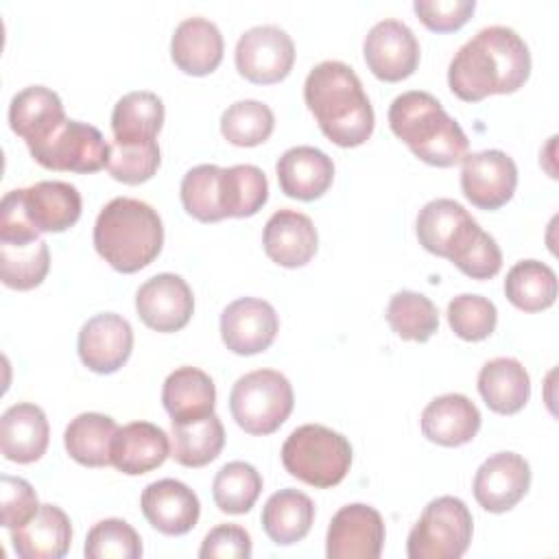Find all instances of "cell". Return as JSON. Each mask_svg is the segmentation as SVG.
Masks as SVG:
<instances>
[{"mask_svg":"<svg viewBox=\"0 0 559 559\" xmlns=\"http://www.w3.org/2000/svg\"><path fill=\"white\" fill-rule=\"evenodd\" d=\"M528 74V46L513 28L496 24L480 28L454 52L448 85L461 100L478 103L491 94L520 90Z\"/></svg>","mask_w":559,"mask_h":559,"instance_id":"obj_1","label":"cell"},{"mask_svg":"<svg viewBox=\"0 0 559 559\" xmlns=\"http://www.w3.org/2000/svg\"><path fill=\"white\" fill-rule=\"evenodd\" d=\"M304 100L336 146H360L373 133V107L358 74L343 61L317 63L306 76Z\"/></svg>","mask_w":559,"mask_h":559,"instance_id":"obj_2","label":"cell"},{"mask_svg":"<svg viewBox=\"0 0 559 559\" xmlns=\"http://www.w3.org/2000/svg\"><path fill=\"white\" fill-rule=\"evenodd\" d=\"M162 245V218L140 199L116 197L96 216L94 247L120 273H135L148 266L159 255Z\"/></svg>","mask_w":559,"mask_h":559,"instance_id":"obj_3","label":"cell"},{"mask_svg":"<svg viewBox=\"0 0 559 559\" xmlns=\"http://www.w3.org/2000/svg\"><path fill=\"white\" fill-rule=\"evenodd\" d=\"M389 127L415 157L430 166L450 168L467 155L469 142L461 124L428 92L411 90L395 96L389 107Z\"/></svg>","mask_w":559,"mask_h":559,"instance_id":"obj_4","label":"cell"},{"mask_svg":"<svg viewBox=\"0 0 559 559\" xmlns=\"http://www.w3.org/2000/svg\"><path fill=\"white\" fill-rule=\"evenodd\" d=\"M282 463L297 480L328 489L338 485L352 465L349 441L321 424L295 428L282 445Z\"/></svg>","mask_w":559,"mask_h":559,"instance_id":"obj_5","label":"cell"},{"mask_svg":"<svg viewBox=\"0 0 559 559\" xmlns=\"http://www.w3.org/2000/svg\"><path fill=\"white\" fill-rule=\"evenodd\" d=\"M295 404L288 378L275 369H255L240 376L229 393V411L249 435H271L290 415Z\"/></svg>","mask_w":559,"mask_h":559,"instance_id":"obj_6","label":"cell"},{"mask_svg":"<svg viewBox=\"0 0 559 559\" xmlns=\"http://www.w3.org/2000/svg\"><path fill=\"white\" fill-rule=\"evenodd\" d=\"M474 520L461 498L439 496L426 504L408 533V559H459L472 542Z\"/></svg>","mask_w":559,"mask_h":559,"instance_id":"obj_7","label":"cell"},{"mask_svg":"<svg viewBox=\"0 0 559 559\" xmlns=\"http://www.w3.org/2000/svg\"><path fill=\"white\" fill-rule=\"evenodd\" d=\"M28 151L33 159L48 170L96 173L109 164L111 144L105 142L96 127L81 120H66Z\"/></svg>","mask_w":559,"mask_h":559,"instance_id":"obj_8","label":"cell"},{"mask_svg":"<svg viewBox=\"0 0 559 559\" xmlns=\"http://www.w3.org/2000/svg\"><path fill=\"white\" fill-rule=\"evenodd\" d=\"M234 57L240 76L258 85H271L293 70L295 44L284 28L262 24L240 35Z\"/></svg>","mask_w":559,"mask_h":559,"instance_id":"obj_9","label":"cell"},{"mask_svg":"<svg viewBox=\"0 0 559 559\" xmlns=\"http://www.w3.org/2000/svg\"><path fill=\"white\" fill-rule=\"evenodd\" d=\"M384 546L382 515L362 502L341 507L328 526V559H378Z\"/></svg>","mask_w":559,"mask_h":559,"instance_id":"obj_10","label":"cell"},{"mask_svg":"<svg viewBox=\"0 0 559 559\" xmlns=\"http://www.w3.org/2000/svg\"><path fill=\"white\" fill-rule=\"evenodd\" d=\"M461 164V190L472 205L498 210L511 201L518 186V166L504 151L467 153Z\"/></svg>","mask_w":559,"mask_h":559,"instance_id":"obj_11","label":"cell"},{"mask_svg":"<svg viewBox=\"0 0 559 559\" xmlns=\"http://www.w3.org/2000/svg\"><path fill=\"white\" fill-rule=\"evenodd\" d=\"M362 55L373 76L386 83H397L417 70L419 41L404 22L382 20L369 28Z\"/></svg>","mask_w":559,"mask_h":559,"instance_id":"obj_12","label":"cell"},{"mask_svg":"<svg viewBox=\"0 0 559 559\" xmlns=\"http://www.w3.org/2000/svg\"><path fill=\"white\" fill-rule=\"evenodd\" d=\"M135 310L146 328L155 332H177L188 325L194 297L181 275L157 273L138 288Z\"/></svg>","mask_w":559,"mask_h":559,"instance_id":"obj_13","label":"cell"},{"mask_svg":"<svg viewBox=\"0 0 559 559\" xmlns=\"http://www.w3.org/2000/svg\"><path fill=\"white\" fill-rule=\"evenodd\" d=\"M277 330L275 308L258 297H240L221 314V338L238 356L264 352L275 341Z\"/></svg>","mask_w":559,"mask_h":559,"instance_id":"obj_14","label":"cell"},{"mask_svg":"<svg viewBox=\"0 0 559 559\" xmlns=\"http://www.w3.org/2000/svg\"><path fill=\"white\" fill-rule=\"evenodd\" d=\"M531 487V467L515 452L491 454L476 469L474 498L489 513L513 509Z\"/></svg>","mask_w":559,"mask_h":559,"instance_id":"obj_15","label":"cell"},{"mask_svg":"<svg viewBox=\"0 0 559 559\" xmlns=\"http://www.w3.org/2000/svg\"><path fill=\"white\" fill-rule=\"evenodd\" d=\"M81 362L94 373H114L131 356V323L116 312H100L87 319L79 332Z\"/></svg>","mask_w":559,"mask_h":559,"instance_id":"obj_16","label":"cell"},{"mask_svg":"<svg viewBox=\"0 0 559 559\" xmlns=\"http://www.w3.org/2000/svg\"><path fill=\"white\" fill-rule=\"evenodd\" d=\"M140 507L146 522L164 535H186L197 526L201 513L197 493L175 478H162L146 485Z\"/></svg>","mask_w":559,"mask_h":559,"instance_id":"obj_17","label":"cell"},{"mask_svg":"<svg viewBox=\"0 0 559 559\" xmlns=\"http://www.w3.org/2000/svg\"><path fill=\"white\" fill-rule=\"evenodd\" d=\"M478 229V223L454 199H432L417 214L419 245L441 258H452Z\"/></svg>","mask_w":559,"mask_h":559,"instance_id":"obj_18","label":"cell"},{"mask_svg":"<svg viewBox=\"0 0 559 559\" xmlns=\"http://www.w3.org/2000/svg\"><path fill=\"white\" fill-rule=\"evenodd\" d=\"M275 170L282 192L299 201H314L323 197L334 179L332 157L308 144L284 151Z\"/></svg>","mask_w":559,"mask_h":559,"instance_id":"obj_19","label":"cell"},{"mask_svg":"<svg viewBox=\"0 0 559 559\" xmlns=\"http://www.w3.org/2000/svg\"><path fill=\"white\" fill-rule=\"evenodd\" d=\"M317 229L310 216L297 210H277L264 225V253L280 266L297 269L317 253Z\"/></svg>","mask_w":559,"mask_h":559,"instance_id":"obj_20","label":"cell"},{"mask_svg":"<svg viewBox=\"0 0 559 559\" xmlns=\"http://www.w3.org/2000/svg\"><path fill=\"white\" fill-rule=\"evenodd\" d=\"M168 456V435L151 421H131L118 428L111 443V465L127 476L146 474L159 467Z\"/></svg>","mask_w":559,"mask_h":559,"instance_id":"obj_21","label":"cell"},{"mask_svg":"<svg viewBox=\"0 0 559 559\" xmlns=\"http://www.w3.org/2000/svg\"><path fill=\"white\" fill-rule=\"evenodd\" d=\"M480 428V411L461 393H445L428 402L421 413V432L428 441L456 448L469 443Z\"/></svg>","mask_w":559,"mask_h":559,"instance_id":"obj_22","label":"cell"},{"mask_svg":"<svg viewBox=\"0 0 559 559\" xmlns=\"http://www.w3.org/2000/svg\"><path fill=\"white\" fill-rule=\"evenodd\" d=\"M223 35L218 26L205 17H186L177 24L170 39V57L175 66L192 76H205L223 61Z\"/></svg>","mask_w":559,"mask_h":559,"instance_id":"obj_23","label":"cell"},{"mask_svg":"<svg viewBox=\"0 0 559 559\" xmlns=\"http://www.w3.org/2000/svg\"><path fill=\"white\" fill-rule=\"evenodd\" d=\"M66 120L63 103L50 87L28 85L11 98L9 124L28 148L44 142Z\"/></svg>","mask_w":559,"mask_h":559,"instance_id":"obj_24","label":"cell"},{"mask_svg":"<svg viewBox=\"0 0 559 559\" xmlns=\"http://www.w3.org/2000/svg\"><path fill=\"white\" fill-rule=\"evenodd\" d=\"M50 426L46 413L31 402H17L2 413L0 450L13 463H33L48 448Z\"/></svg>","mask_w":559,"mask_h":559,"instance_id":"obj_25","label":"cell"},{"mask_svg":"<svg viewBox=\"0 0 559 559\" xmlns=\"http://www.w3.org/2000/svg\"><path fill=\"white\" fill-rule=\"evenodd\" d=\"M70 518L55 504H41L22 526L11 528V544L20 559H59L70 550Z\"/></svg>","mask_w":559,"mask_h":559,"instance_id":"obj_26","label":"cell"},{"mask_svg":"<svg viewBox=\"0 0 559 559\" xmlns=\"http://www.w3.org/2000/svg\"><path fill=\"white\" fill-rule=\"evenodd\" d=\"M24 192V212L39 234L70 229L81 216V194L66 181H37Z\"/></svg>","mask_w":559,"mask_h":559,"instance_id":"obj_27","label":"cell"},{"mask_svg":"<svg viewBox=\"0 0 559 559\" xmlns=\"http://www.w3.org/2000/svg\"><path fill=\"white\" fill-rule=\"evenodd\" d=\"M478 393L493 413L515 415L531 397V378L520 360L500 356L483 365L478 373Z\"/></svg>","mask_w":559,"mask_h":559,"instance_id":"obj_28","label":"cell"},{"mask_svg":"<svg viewBox=\"0 0 559 559\" xmlns=\"http://www.w3.org/2000/svg\"><path fill=\"white\" fill-rule=\"evenodd\" d=\"M162 402L173 421H192L214 413L216 389L199 367H179L164 380Z\"/></svg>","mask_w":559,"mask_h":559,"instance_id":"obj_29","label":"cell"},{"mask_svg":"<svg viewBox=\"0 0 559 559\" xmlns=\"http://www.w3.org/2000/svg\"><path fill=\"white\" fill-rule=\"evenodd\" d=\"M314 522V504L299 489L275 491L262 509V528L277 546L301 542Z\"/></svg>","mask_w":559,"mask_h":559,"instance_id":"obj_30","label":"cell"},{"mask_svg":"<svg viewBox=\"0 0 559 559\" xmlns=\"http://www.w3.org/2000/svg\"><path fill=\"white\" fill-rule=\"evenodd\" d=\"M164 124V103L153 92H129L111 111L114 140L127 144L155 142Z\"/></svg>","mask_w":559,"mask_h":559,"instance_id":"obj_31","label":"cell"},{"mask_svg":"<svg viewBox=\"0 0 559 559\" xmlns=\"http://www.w3.org/2000/svg\"><path fill=\"white\" fill-rule=\"evenodd\" d=\"M118 432L116 421L103 413L76 415L63 432L68 454L85 467L111 465V443Z\"/></svg>","mask_w":559,"mask_h":559,"instance_id":"obj_32","label":"cell"},{"mask_svg":"<svg viewBox=\"0 0 559 559\" xmlns=\"http://www.w3.org/2000/svg\"><path fill=\"white\" fill-rule=\"evenodd\" d=\"M225 445V428L216 413L192 421H173L170 456L183 467L212 463Z\"/></svg>","mask_w":559,"mask_h":559,"instance_id":"obj_33","label":"cell"},{"mask_svg":"<svg viewBox=\"0 0 559 559\" xmlns=\"http://www.w3.org/2000/svg\"><path fill=\"white\" fill-rule=\"evenodd\" d=\"M504 295L524 312L546 310L557 299V275L539 260H520L507 273Z\"/></svg>","mask_w":559,"mask_h":559,"instance_id":"obj_34","label":"cell"},{"mask_svg":"<svg viewBox=\"0 0 559 559\" xmlns=\"http://www.w3.org/2000/svg\"><path fill=\"white\" fill-rule=\"evenodd\" d=\"M269 199V181L262 168L253 164H236L223 168L221 175V207L225 218L253 216Z\"/></svg>","mask_w":559,"mask_h":559,"instance_id":"obj_35","label":"cell"},{"mask_svg":"<svg viewBox=\"0 0 559 559\" xmlns=\"http://www.w3.org/2000/svg\"><path fill=\"white\" fill-rule=\"evenodd\" d=\"M50 269L48 245L37 238L28 242H0L2 284L13 290L39 286Z\"/></svg>","mask_w":559,"mask_h":559,"instance_id":"obj_36","label":"cell"},{"mask_svg":"<svg viewBox=\"0 0 559 559\" xmlns=\"http://www.w3.org/2000/svg\"><path fill=\"white\" fill-rule=\"evenodd\" d=\"M386 321L404 341L426 343L439 330L437 306L415 290H400L389 299Z\"/></svg>","mask_w":559,"mask_h":559,"instance_id":"obj_37","label":"cell"},{"mask_svg":"<svg viewBox=\"0 0 559 559\" xmlns=\"http://www.w3.org/2000/svg\"><path fill=\"white\" fill-rule=\"evenodd\" d=\"M262 491V476L251 463L231 461L225 463L212 483L214 504L229 515L247 513Z\"/></svg>","mask_w":559,"mask_h":559,"instance_id":"obj_38","label":"cell"},{"mask_svg":"<svg viewBox=\"0 0 559 559\" xmlns=\"http://www.w3.org/2000/svg\"><path fill=\"white\" fill-rule=\"evenodd\" d=\"M221 166L199 164L190 168L181 179L179 194L183 210L201 223H216L225 218L221 207Z\"/></svg>","mask_w":559,"mask_h":559,"instance_id":"obj_39","label":"cell"},{"mask_svg":"<svg viewBox=\"0 0 559 559\" xmlns=\"http://www.w3.org/2000/svg\"><path fill=\"white\" fill-rule=\"evenodd\" d=\"M275 118L260 100H236L221 116V133L234 146H258L273 133Z\"/></svg>","mask_w":559,"mask_h":559,"instance_id":"obj_40","label":"cell"},{"mask_svg":"<svg viewBox=\"0 0 559 559\" xmlns=\"http://www.w3.org/2000/svg\"><path fill=\"white\" fill-rule=\"evenodd\" d=\"M83 552L87 559H138L142 557V539L129 522L107 518L90 528Z\"/></svg>","mask_w":559,"mask_h":559,"instance_id":"obj_41","label":"cell"},{"mask_svg":"<svg viewBox=\"0 0 559 559\" xmlns=\"http://www.w3.org/2000/svg\"><path fill=\"white\" fill-rule=\"evenodd\" d=\"M448 323L459 338L476 343L496 330L498 310L487 297L463 293L448 304Z\"/></svg>","mask_w":559,"mask_h":559,"instance_id":"obj_42","label":"cell"},{"mask_svg":"<svg viewBox=\"0 0 559 559\" xmlns=\"http://www.w3.org/2000/svg\"><path fill=\"white\" fill-rule=\"evenodd\" d=\"M159 146L155 142H140V144H127V142H111L109 164L107 170L116 181L138 186L142 181H148L157 168H159Z\"/></svg>","mask_w":559,"mask_h":559,"instance_id":"obj_43","label":"cell"},{"mask_svg":"<svg viewBox=\"0 0 559 559\" xmlns=\"http://www.w3.org/2000/svg\"><path fill=\"white\" fill-rule=\"evenodd\" d=\"M450 262L472 280H491L502 269V251L496 238L478 227Z\"/></svg>","mask_w":559,"mask_h":559,"instance_id":"obj_44","label":"cell"},{"mask_svg":"<svg viewBox=\"0 0 559 559\" xmlns=\"http://www.w3.org/2000/svg\"><path fill=\"white\" fill-rule=\"evenodd\" d=\"M0 507H2V526L4 528H17L26 524L37 511V493L24 478L4 474L0 478Z\"/></svg>","mask_w":559,"mask_h":559,"instance_id":"obj_45","label":"cell"},{"mask_svg":"<svg viewBox=\"0 0 559 559\" xmlns=\"http://www.w3.org/2000/svg\"><path fill=\"white\" fill-rule=\"evenodd\" d=\"M413 9L421 24L435 33L459 31L474 13V0H415Z\"/></svg>","mask_w":559,"mask_h":559,"instance_id":"obj_46","label":"cell"},{"mask_svg":"<svg viewBox=\"0 0 559 559\" xmlns=\"http://www.w3.org/2000/svg\"><path fill=\"white\" fill-rule=\"evenodd\" d=\"M199 557L201 559H212V557L247 559L251 557V537L238 524H218L205 535L199 548Z\"/></svg>","mask_w":559,"mask_h":559,"instance_id":"obj_47","label":"cell"},{"mask_svg":"<svg viewBox=\"0 0 559 559\" xmlns=\"http://www.w3.org/2000/svg\"><path fill=\"white\" fill-rule=\"evenodd\" d=\"M39 231L31 225L24 212V192L11 190L0 205V242H28L37 240Z\"/></svg>","mask_w":559,"mask_h":559,"instance_id":"obj_48","label":"cell"}]
</instances>
